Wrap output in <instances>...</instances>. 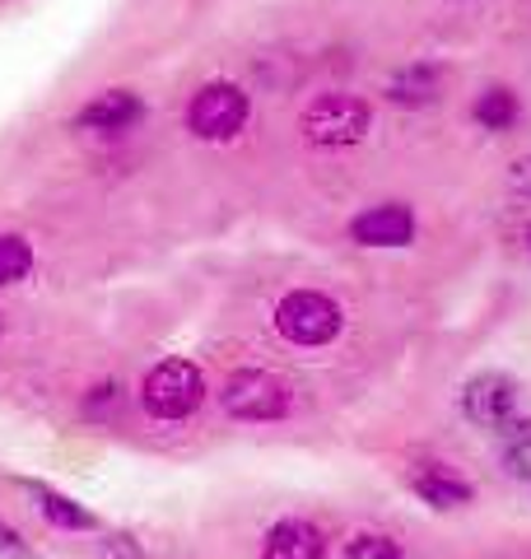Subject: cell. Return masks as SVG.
<instances>
[{
	"instance_id": "cell-21",
	"label": "cell",
	"mask_w": 531,
	"mask_h": 559,
	"mask_svg": "<svg viewBox=\"0 0 531 559\" xmlns=\"http://www.w3.org/2000/svg\"><path fill=\"white\" fill-rule=\"evenodd\" d=\"M0 331H5V326H0Z\"/></svg>"
},
{
	"instance_id": "cell-6",
	"label": "cell",
	"mask_w": 531,
	"mask_h": 559,
	"mask_svg": "<svg viewBox=\"0 0 531 559\" xmlns=\"http://www.w3.org/2000/svg\"><path fill=\"white\" fill-rule=\"evenodd\" d=\"M462 415L475 429H494L499 433L508 419H518V382L508 373H475L462 382Z\"/></svg>"
},
{
	"instance_id": "cell-1",
	"label": "cell",
	"mask_w": 531,
	"mask_h": 559,
	"mask_svg": "<svg viewBox=\"0 0 531 559\" xmlns=\"http://www.w3.org/2000/svg\"><path fill=\"white\" fill-rule=\"evenodd\" d=\"M201 401H205V378L197 364H187V359L154 364L145 382H140V406L154 419H187V415H197Z\"/></svg>"
},
{
	"instance_id": "cell-5",
	"label": "cell",
	"mask_w": 531,
	"mask_h": 559,
	"mask_svg": "<svg viewBox=\"0 0 531 559\" xmlns=\"http://www.w3.org/2000/svg\"><path fill=\"white\" fill-rule=\"evenodd\" d=\"M224 411L234 419H280L290 411V388L280 382L275 373H261V369H243L224 382Z\"/></svg>"
},
{
	"instance_id": "cell-16",
	"label": "cell",
	"mask_w": 531,
	"mask_h": 559,
	"mask_svg": "<svg viewBox=\"0 0 531 559\" xmlns=\"http://www.w3.org/2000/svg\"><path fill=\"white\" fill-rule=\"evenodd\" d=\"M345 559H405L392 536H354L345 546Z\"/></svg>"
},
{
	"instance_id": "cell-15",
	"label": "cell",
	"mask_w": 531,
	"mask_h": 559,
	"mask_svg": "<svg viewBox=\"0 0 531 559\" xmlns=\"http://www.w3.org/2000/svg\"><path fill=\"white\" fill-rule=\"evenodd\" d=\"M33 271V242L20 234H0V285H14Z\"/></svg>"
},
{
	"instance_id": "cell-3",
	"label": "cell",
	"mask_w": 531,
	"mask_h": 559,
	"mask_svg": "<svg viewBox=\"0 0 531 559\" xmlns=\"http://www.w3.org/2000/svg\"><path fill=\"white\" fill-rule=\"evenodd\" d=\"M304 135L312 145H327V150H341V145H359L374 127V112H368L364 98H350V94H322L304 108Z\"/></svg>"
},
{
	"instance_id": "cell-8",
	"label": "cell",
	"mask_w": 531,
	"mask_h": 559,
	"mask_svg": "<svg viewBox=\"0 0 531 559\" xmlns=\"http://www.w3.org/2000/svg\"><path fill=\"white\" fill-rule=\"evenodd\" d=\"M350 238L359 242V248H405V242L415 238V215L397 201L368 205L364 215L350 219Z\"/></svg>"
},
{
	"instance_id": "cell-14",
	"label": "cell",
	"mask_w": 531,
	"mask_h": 559,
	"mask_svg": "<svg viewBox=\"0 0 531 559\" xmlns=\"http://www.w3.org/2000/svg\"><path fill=\"white\" fill-rule=\"evenodd\" d=\"M475 121H481L485 131H508L512 121H518V112H522V103H518V94L512 90H485L481 98H475Z\"/></svg>"
},
{
	"instance_id": "cell-10",
	"label": "cell",
	"mask_w": 531,
	"mask_h": 559,
	"mask_svg": "<svg viewBox=\"0 0 531 559\" xmlns=\"http://www.w3.org/2000/svg\"><path fill=\"white\" fill-rule=\"evenodd\" d=\"M327 555V536L312 522H275L261 540V559H322Z\"/></svg>"
},
{
	"instance_id": "cell-2",
	"label": "cell",
	"mask_w": 531,
	"mask_h": 559,
	"mask_svg": "<svg viewBox=\"0 0 531 559\" xmlns=\"http://www.w3.org/2000/svg\"><path fill=\"white\" fill-rule=\"evenodd\" d=\"M345 326L341 304L322 289H294L275 304V331L294 345H331Z\"/></svg>"
},
{
	"instance_id": "cell-9",
	"label": "cell",
	"mask_w": 531,
	"mask_h": 559,
	"mask_svg": "<svg viewBox=\"0 0 531 559\" xmlns=\"http://www.w3.org/2000/svg\"><path fill=\"white\" fill-rule=\"evenodd\" d=\"M140 112H145L140 94H131V90H108V94H98V98L84 103L80 117H75V127H80V131H103V135H113V131L135 127Z\"/></svg>"
},
{
	"instance_id": "cell-12",
	"label": "cell",
	"mask_w": 531,
	"mask_h": 559,
	"mask_svg": "<svg viewBox=\"0 0 531 559\" xmlns=\"http://www.w3.org/2000/svg\"><path fill=\"white\" fill-rule=\"evenodd\" d=\"M33 495H38V509L51 527H61V532H94L98 527V518L80 509L70 495H57V489H43V485H33Z\"/></svg>"
},
{
	"instance_id": "cell-20",
	"label": "cell",
	"mask_w": 531,
	"mask_h": 559,
	"mask_svg": "<svg viewBox=\"0 0 531 559\" xmlns=\"http://www.w3.org/2000/svg\"><path fill=\"white\" fill-rule=\"evenodd\" d=\"M527 248H531V234H527Z\"/></svg>"
},
{
	"instance_id": "cell-7",
	"label": "cell",
	"mask_w": 531,
	"mask_h": 559,
	"mask_svg": "<svg viewBox=\"0 0 531 559\" xmlns=\"http://www.w3.org/2000/svg\"><path fill=\"white\" fill-rule=\"evenodd\" d=\"M405 485H411V495L420 503H429V509H467V503L475 499V489L467 476H457V471L448 462H415L411 471H405Z\"/></svg>"
},
{
	"instance_id": "cell-11",
	"label": "cell",
	"mask_w": 531,
	"mask_h": 559,
	"mask_svg": "<svg viewBox=\"0 0 531 559\" xmlns=\"http://www.w3.org/2000/svg\"><path fill=\"white\" fill-rule=\"evenodd\" d=\"M438 70L434 66H411L401 70V75H392V84H387V98L401 103V108H424V103L438 98Z\"/></svg>"
},
{
	"instance_id": "cell-18",
	"label": "cell",
	"mask_w": 531,
	"mask_h": 559,
	"mask_svg": "<svg viewBox=\"0 0 531 559\" xmlns=\"http://www.w3.org/2000/svg\"><path fill=\"white\" fill-rule=\"evenodd\" d=\"M508 187L518 191V197H527V201H531V154H527V159H518V164L508 168Z\"/></svg>"
},
{
	"instance_id": "cell-19",
	"label": "cell",
	"mask_w": 531,
	"mask_h": 559,
	"mask_svg": "<svg viewBox=\"0 0 531 559\" xmlns=\"http://www.w3.org/2000/svg\"><path fill=\"white\" fill-rule=\"evenodd\" d=\"M20 555H24V546L14 540V532L0 527V559H20Z\"/></svg>"
},
{
	"instance_id": "cell-4",
	"label": "cell",
	"mask_w": 531,
	"mask_h": 559,
	"mask_svg": "<svg viewBox=\"0 0 531 559\" xmlns=\"http://www.w3.org/2000/svg\"><path fill=\"white\" fill-rule=\"evenodd\" d=\"M247 117H252V98H247L238 84L228 80H215V84H201L197 94L187 103V127L191 135L201 140H234Z\"/></svg>"
},
{
	"instance_id": "cell-17",
	"label": "cell",
	"mask_w": 531,
	"mask_h": 559,
	"mask_svg": "<svg viewBox=\"0 0 531 559\" xmlns=\"http://www.w3.org/2000/svg\"><path fill=\"white\" fill-rule=\"evenodd\" d=\"M98 559H150V555H145V546H140L135 536H108L98 546Z\"/></svg>"
},
{
	"instance_id": "cell-13",
	"label": "cell",
	"mask_w": 531,
	"mask_h": 559,
	"mask_svg": "<svg viewBox=\"0 0 531 559\" xmlns=\"http://www.w3.org/2000/svg\"><path fill=\"white\" fill-rule=\"evenodd\" d=\"M499 462L508 476L518 480H531V419H508V425L499 429Z\"/></svg>"
}]
</instances>
